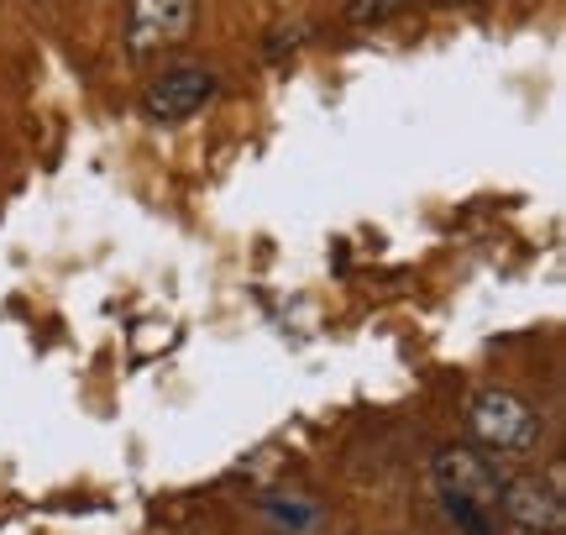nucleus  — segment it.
I'll return each mask as SVG.
<instances>
[{"label": "nucleus", "mask_w": 566, "mask_h": 535, "mask_svg": "<svg viewBox=\"0 0 566 535\" xmlns=\"http://www.w3.org/2000/svg\"><path fill=\"white\" fill-rule=\"evenodd\" d=\"M467 431L499 457H530L541 447V415L530 410L520 394L509 389H478L467 399Z\"/></svg>", "instance_id": "nucleus-1"}, {"label": "nucleus", "mask_w": 566, "mask_h": 535, "mask_svg": "<svg viewBox=\"0 0 566 535\" xmlns=\"http://www.w3.org/2000/svg\"><path fill=\"white\" fill-rule=\"evenodd\" d=\"M195 32V0H126V48L137 59L168 53Z\"/></svg>", "instance_id": "nucleus-2"}, {"label": "nucleus", "mask_w": 566, "mask_h": 535, "mask_svg": "<svg viewBox=\"0 0 566 535\" xmlns=\"http://www.w3.org/2000/svg\"><path fill=\"white\" fill-rule=\"evenodd\" d=\"M210 95H216V74L205 63H179V69L158 74V80L142 90V116H153V122H184Z\"/></svg>", "instance_id": "nucleus-3"}, {"label": "nucleus", "mask_w": 566, "mask_h": 535, "mask_svg": "<svg viewBox=\"0 0 566 535\" xmlns=\"http://www.w3.org/2000/svg\"><path fill=\"white\" fill-rule=\"evenodd\" d=\"M436 483H441V494H462L483 510H499V494H504L499 468L472 447H441L436 452Z\"/></svg>", "instance_id": "nucleus-4"}, {"label": "nucleus", "mask_w": 566, "mask_h": 535, "mask_svg": "<svg viewBox=\"0 0 566 535\" xmlns=\"http://www.w3.org/2000/svg\"><path fill=\"white\" fill-rule=\"evenodd\" d=\"M504 515L520 525V531H541V535H556L566 525V504H562V489L556 478H509L504 494Z\"/></svg>", "instance_id": "nucleus-5"}, {"label": "nucleus", "mask_w": 566, "mask_h": 535, "mask_svg": "<svg viewBox=\"0 0 566 535\" xmlns=\"http://www.w3.org/2000/svg\"><path fill=\"white\" fill-rule=\"evenodd\" d=\"M405 6L409 0H352V6H346V21H352V27H384V21H394Z\"/></svg>", "instance_id": "nucleus-6"}, {"label": "nucleus", "mask_w": 566, "mask_h": 535, "mask_svg": "<svg viewBox=\"0 0 566 535\" xmlns=\"http://www.w3.org/2000/svg\"><path fill=\"white\" fill-rule=\"evenodd\" d=\"M446 499V515L457 520L467 535H493V525H488V510L483 504H472V499H462V494H441Z\"/></svg>", "instance_id": "nucleus-7"}, {"label": "nucleus", "mask_w": 566, "mask_h": 535, "mask_svg": "<svg viewBox=\"0 0 566 535\" xmlns=\"http://www.w3.org/2000/svg\"><path fill=\"white\" fill-rule=\"evenodd\" d=\"M268 515L283 520V525H310V520H315V510H294V504H268Z\"/></svg>", "instance_id": "nucleus-8"}]
</instances>
